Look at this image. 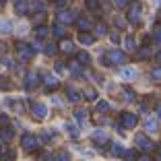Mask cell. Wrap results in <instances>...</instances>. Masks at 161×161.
Masks as SVG:
<instances>
[{
    "mask_svg": "<svg viewBox=\"0 0 161 161\" xmlns=\"http://www.w3.org/2000/svg\"><path fill=\"white\" fill-rule=\"evenodd\" d=\"M124 62H128V58L120 50H109L108 54L101 56V64H105V66H109V64H124Z\"/></svg>",
    "mask_w": 161,
    "mask_h": 161,
    "instance_id": "6da1fadb",
    "label": "cell"
},
{
    "mask_svg": "<svg viewBox=\"0 0 161 161\" xmlns=\"http://www.w3.org/2000/svg\"><path fill=\"white\" fill-rule=\"evenodd\" d=\"M126 17H128V23H132V25L141 23V19H142V6H141V2H132L130 8H128Z\"/></svg>",
    "mask_w": 161,
    "mask_h": 161,
    "instance_id": "7a4b0ae2",
    "label": "cell"
},
{
    "mask_svg": "<svg viewBox=\"0 0 161 161\" xmlns=\"http://www.w3.org/2000/svg\"><path fill=\"white\" fill-rule=\"evenodd\" d=\"M33 47L27 46V43H17V56H19L21 62H29L31 58H33Z\"/></svg>",
    "mask_w": 161,
    "mask_h": 161,
    "instance_id": "3957f363",
    "label": "cell"
},
{
    "mask_svg": "<svg viewBox=\"0 0 161 161\" xmlns=\"http://www.w3.org/2000/svg\"><path fill=\"white\" fill-rule=\"evenodd\" d=\"M21 145H23L25 151H35V149L39 147V138L35 136V134H23V138H21Z\"/></svg>",
    "mask_w": 161,
    "mask_h": 161,
    "instance_id": "277c9868",
    "label": "cell"
},
{
    "mask_svg": "<svg viewBox=\"0 0 161 161\" xmlns=\"http://www.w3.org/2000/svg\"><path fill=\"white\" fill-rule=\"evenodd\" d=\"M134 142H136L138 149H142V151H153V149H157V145L151 138H147L145 134H136V136H134Z\"/></svg>",
    "mask_w": 161,
    "mask_h": 161,
    "instance_id": "5b68a950",
    "label": "cell"
},
{
    "mask_svg": "<svg viewBox=\"0 0 161 161\" xmlns=\"http://www.w3.org/2000/svg\"><path fill=\"white\" fill-rule=\"evenodd\" d=\"M76 10H60L58 13V23L66 25V23H72V21H76Z\"/></svg>",
    "mask_w": 161,
    "mask_h": 161,
    "instance_id": "8992f818",
    "label": "cell"
},
{
    "mask_svg": "<svg viewBox=\"0 0 161 161\" xmlns=\"http://www.w3.org/2000/svg\"><path fill=\"white\" fill-rule=\"evenodd\" d=\"M91 141H93L97 147H105V145H108V132L99 128V130H95V132L91 134Z\"/></svg>",
    "mask_w": 161,
    "mask_h": 161,
    "instance_id": "52a82bcc",
    "label": "cell"
},
{
    "mask_svg": "<svg viewBox=\"0 0 161 161\" xmlns=\"http://www.w3.org/2000/svg\"><path fill=\"white\" fill-rule=\"evenodd\" d=\"M31 114L35 120H46L47 118V108L43 103H33L31 105Z\"/></svg>",
    "mask_w": 161,
    "mask_h": 161,
    "instance_id": "ba28073f",
    "label": "cell"
},
{
    "mask_svg": "<svg viewBox=\"0 0 161 161\" xmlns=\"http://www.w3.org/2000/svg\"><path fill=\"white\" fill-rule=\"evenodd\" d=\"M120 120H122V126L124 128H134V126H136V116L130 114V112H124Z\"/></svg>",
    "mask_w": 161,
    "mask_h": 161,
    "instance_id": "9c48e42d",
    "label": "cell"
},
{
    "mask_svg": "<svg viewBox=\"0 0 161 161\" xmlns=\"http://www.w3.org/2000/svg\"><path fill=\"white\" fill-rule=\"evenodd\" d=\"M136 68H132V66H124L122 70H120V76H122L124 80H132V79H136Z\"/></svg>",
    "mask_w": 161,
    "mask_h": 161,
    "instance_id": "30bf717a",
    "label": "cell"
},
{
    "mask_svg": "<svg viewBox=\"0 0 161 161\" xmlns=\"http://www.w3.org/2000/svg\"><path fill=\"white\" fill-rule=\"evenodd\" d=\"M76 25H79V29H80V31H89L93 23H91V19H89V17L80 14V17H76Z\"/></svg>",
    "mask_w": 161,
    "mask_h": 161,
    "instance_id": "8fae6325",
    "label": "cell"
},
{
    "mask_svg": "<svg viewBox=\"0 0 161 161\" xmlns=\"http://www.w3.org/2000/svg\"><path fill=\"white\" fill-rule=\"evenodd\" d=\"M79 42L83 43V46H91V43L95 42V37L89 33V31H80V33H79Z\"/></svg>",
    "mask_w": 161,
    "mask_h": 161,
    "instance_id": "7c38bea8",
    "label": "cell"
},
{
    "mask_svg": "<svg viewBox=\"0 0 161 161\" xmlns=\"http://www.w3.org/2000/svg\"><path fill=\"white\" fill-rule=\"evenodd\" d=\"M66 97H68L70 103H79V101H80V93L76 89H72V87H68V89H66Z\"/></svg>",
    "mask_w": 161,
    "mask_h": 161,
    "instance_id": "4fadbf2b",
    "label": "cell"
},
{
    "mask_svg": "<svg viewBox=\"0 0 161 161\" xmlns=\"http://www.w3.org/2000/svg\"><path fill=\"white\" fill-rule=\"evenodd\" d=\"M43 83H46L47 89H56V87L60 85V80H58L54 75H46V76H43Z\"/></svg>",
    "mask_w": 161,
    "mask_h": 161,
    "instance_id": "5bb4252c",
    "label": "cell"
},
{
    "mask_svg": "<svg viewBox=\"0 0 161 161\" xmlns=\"http://www.w3.org/2000/svg\"><path fill=\"white\" fill-rule=\"evenodd\" d=\"M37 83H39L37 75H35V72H29L27 80H25V87H27V89H33V87H37Z\"/></svg>",
    "mask_w": 161,
    "mask_h": 161,
    "instance_id": "9a60e30c",
    "label": "cell"
},
{
    "mask_svg": "<svg viewBox=\"0 0 161 161\" xmlns=\"http://www.w3.org/2000/svg\"><path fill=\"white\" fill-rule=\"evenodd\" d=\"M145 128H147L149 132H157V130H159V124H157V118H147V122H145Z\"/></svg>",
    "mask_w": 161,
    "mask_h": 161,
    "instance_id": "2e32d148",
    "label": "cell"
},
{
    "mask_svg": "<svg viewBox=\"0 0 161 161\" xmlns=\"http://www.w3.org/2000/svg\"><path fill=\"white\" fill-rule=\"evenodd\" d=\"M58 50H62V52L70 54V52H75V43H72L70 39H64V42L60 43V47H58Z\"/></svg>",
    "mask_w": 161,
    "mask_h": 161,
    "instance_id": "e0dca14e",
    "label": "cell"
},
{
    "mask_svg": "<svg viewBox=\"0 0 161 161\" xmlns=\"http://www.w3.org/2000/svg\"><path fill=\"white\" fill-rule=\"evenodd\" d=\"M124 47H126L128 52L136 50V42H134V37H132V35H126V37H124Z\"/></svg>",
    "mask_w": 161,
    "mask_h": 161,
    "instance_id": "ac0fdd59",
    "label": "cell"
},
{
    "mask_svg": "<svg viewBox=\"0 0 161 161\" xmlns=\"http://www.w3.org/2000/svg\"><path fill=\"white\" fill-rule=\"evenodd\" d=\"M52 33L56 35V37H64V35H66V29H64V25H62V23H56L52 27Z\"/></svg>",
    "mask_w": 161,
    "mask_h": 161,
    "instance_id": "d6986e66",
    "label": "cell"
},
{
    "mask_svg": "<svg viewBox=\"0 0 161 161\" xmlns=\"http://www.w3.org/2000/svg\"><path fill=\"white\" fill-rule=\"evenodd\" d=\"M76 60L80 62V64H83V66H87V64H91V56L87 52H79L76 54Z\"/></svg>",
    "mask_w": 161,
    "mask_h": 161,
    "instance_id": "ffe728a7",
    "label": "cell"
},
{
    "mask_svg": "<svg viewBox=\"0 0 161 161\" xmlns=\"http://www.w3.org/2000/svg\"><path fill=\"white\" fill-rule=\"evenodd\" d=\"M13 136H14L13 128H2V130H0V138H2V141H10Z\"/></svg>",
    "mask_w": 161,
    "mask_h": 161,
    "instance_id": "44dd1931",
    "label": "cell"
},
{
    "mask_svg": "<svg viewBox=\"0 0 161 161\" xmlns=\"http://www.w3.org/2000/svg\"><path fill=\"white\" fill-rule=\"evenodd\" d=\"M75 116H76V120H79L80 126H87V112H85V109H79V112H75Z\"/></svg>",
    "mask_w": 161,
    "mask_h": 161,
    "instance_id": "7402d4cb",
    "label": "cell"
},
{
    "mask_svg": "<svg viewBox=\"0 0 161 161\" xmlns=\"http://www.w3.org/2000/svg\"><path fill=\"white\" fill-rule=\"evenodd\" d=\"M14 8H17V13H19V14H25V13H27V2H25V0H17Z\"/></svg>",
    "mask_w": 161,
    "mask_h": 161,
    "instance_id": "603a6c76",
    "label": "cell"
},
{
    "mask_svg": "<svg viewBox=\"0 0 161 161\" xmlns=\"http://www.w3.org/2000/svg\"><path fill=\"white\" fill-rule=\"evenodd\" d=\"M43 52H46L47 56H54V54L58 52V46H56V43H46V47H43Z\"/></svg>",
    "mask_w": 161,
    "mask_h": 161,
    "instance_id": "cb8c5ba5",
    "label": "cell"
},
{
    "mask_svg": "<svg viewBox=\"0 0 161 161\" xmlns=\"http://www.w3.org/2000/svg\"><path fill=\"white\" fill-rule=\"evenodd\" d=\"M136 56L141 58V60H147V58L151 56V47H147V46H145L142 50H138V52H136Z\"/></svg>",
    "mask_w": 161,
    "mask_h": 161,
    "instance_id": "d4e9b609",
    "label": "cell"
},
{
    "mask_svg": "<svg viewBox=\"0 0 161 161\" xmlns=\"http://www.w3.org/2000/svg\"><path fill=\"white\" fill-rule=\"evenodd\" d=\"M105 33H108V29H105V25H103V23H97V25H95V35L103 37Z\"/></svg>",
    "mask_w": 161,
    "mask_h": 161,
    "instance_id": "484cf974",
    "label": "cell"
},
{
    "mask_svg": "<svg viewBox=\"0 0 161 161\" xmlns=\"http://www.w3.org/2000/svg\"><path fill=\"white\" fill-rule=\"evenodd\" d=\"M46 35H47V27H43V25H42V27L35 29V37H37V39H43Z\"/></svg>",
    "mask_w": 161,
    "mask_h": 161,
    "instance_id": "4316f807",
    "label": "cell"
},
{
    "mask_svg": "<svg viewBox=\"0 0 161 161\" xmlns=\"http://www.w3.org/2000/svg\"><path fill=\"white\" fill-rule=\"evenodd\" d=\"M64 128H66V132L70 134V136H79V128H76L75 124H66Z\"/></svg>",
    "mask_w": 161,
    "mask_h": 161,
    "instance_id": "83f0119b",
    "label": "cell"
},
{
    "mask_svg": "<svg viewBox=\"0 0 161 161\" xmlns=\"http://www.w3.org/2000/svg\"><path fill=\"white\" fill-rule=\"evenodd\" d=\"M112 153H114V155H124V147L120 142H114V145H112Z\"/></svg>",
    "mask_w": 161,
    "mask_h": 161,
    "instance_id": "f1b7e54d",
    "label": "cell"
},
{
    "mask_svg": "<svg viewBox=\"0 0 161 161\" xmlns=\"http://www.w3.org/2000/svg\"><path fill=\"white\" fill-rule=\"evenodd\" d=\"M85 4L91 10H99V0H85Z\"/></svg>",
    "mask_w": 161,
    "mask_h": 161,
    "instance_id": "f546056e",
    "label": "cell"
},
{
    "mask_svg": "<svg viewBox=\"0 0 161 161\" xmlns=\"http://www.w3.org/2000/svg\"><path fill=\"white\" fill-rule=\"evenodd\" d=\"M151 76H153V80H159L161 83V66H155L151 70Z\"/></svg>",
    "mask_w": 161,
    "mask_h": 161,
    "instance_id": "4dcf8cb0",
    "label": "cell"
},
{
    "mask_svg": "<svg viewBox=\"0 0 161 161\" xmlns=\"http://www.w3.org/2000/svg\"><path fill=\"white\" fill-rule=\"evenodd\" d=\"M85 97L89 101H95V99H97V91H95V89H87L85 91Z\"/></svg>",
    "mask_w": 161,
    "mask_h": 161,
    "instance_id": "1f68e13d",
    "label": "cell"
},
{
    "mask_svg": "<svg viewBox=\"0 0 161 161\" xmlns=\"http://www.w3.org/2000/svg\"><path fill=\"white\" fill-rule=\"evenodd\" d=\"M10 27H13V25H10L8 21H2V23H0V33H10Z\"/></svg>",
    "mask_w": 161,
    "mask_h": 161,
    "instance_id": "d6a6232c",
    "label": "cell"
},
{
    "mask_svg": "<svg viewBox=\"0 0 161 161\" xmlns=\"http://www.w3.org/2000/svg\"><path fill=\"white\" fill-rule=\"evenodd\" d=\"M108 109H109L108 101H99V103H97V112H108Z\"/></svg>",
    "mask_w": 161,
    "mask_h": 161,
    "instance_id": "836d02e7",
    "label": "cell"
},
{
    "mask_svg": "<svg viewBox=\"0 0 161 161\" xmlns=\"http://www.w3.org/2000/svg\"><path fill=\"white\" fill-rule=\"evenodd\" d=\"M124 95H126V101H134V91L132 89H126Z\"/></svg>",
    "mask_w": 161,
    "mask_h": 161,
    "instance_id": "e575fe53",
    "label": "cell"
},
{
    "mask_svg": "<svg viewBox=\"0 0 161 161\" xmlns=\"http://www.w3.org/2000/svg\"><path fill=\"white\" fill-rule=\"evenodd\" d=\"M114 23H116V27H120V29L124 27V19H122V17H116V19H114Z\"/></svg>",
    "mask_w": 161,
    "mask_h": 161,
    "instance_id": "d590c367",
    "label": "cell"
},
{
    "mask_svg": "<svg viewBox=\"0 0 161 161\" xmlns=\"http://www.w3.org/2000/svg\"><path fill=\"white\" fill-rule=\"evenodd\" d=\"M122 157H128V159H134L136 157V151H124V155Z\"/></svg>",
    "mask_w": 161,
    "mask_h": 161,
    "instance_id": "8d00e7d4",
    "label": "cell"
},
{
    "mask_svg": "<svg viewBox=\"0 0 161 161\" xmlns=\"http://www.w3.org/2000/svg\"><path fill=\"white\" fill-rule=\"evenodd\" d=\"M128 2H130V0H114V4H116V6H120V8H122V6H126Z\"/></svg>",
    "mask_w": 161,
    "mask_h": 161,
    "instance_id": "74e56055",
    "label": "cell"
},
{
    "mask_svg": "<svg viewBox=\"0 0 161 161\" xmlns=\"http://www.w3.org/2000/svg\"><path fill=\"white\" fill-rule=\"evenodd\" d=\"M54 2H56V6H58V8H62L64 4H68V0H54Z\"/></svg>",
    "mask_w": 161,
    "mask_h": 161,
    "instance_id": "f35d334b",
    "label": "cell"
},
{
    "mask_svg": "<svg viewBox=\"0 0 161 161\" xmlns=\"http://www.w3.org/2000/svg\"><path fill=\"white\" fill-rule=\"evenodd\" d=\"M56 72H64V64L62 62H56Z\"/></svg>",
    "mask_w": 161,
    "mask_h": 161,
    "instance_id": "ab89813d",
    "label": "cell"
},
{
    "mask_svg": "<svg viewBox=\"0 0 161 161\" xmlns=\"http://www.w3.org/2000/svg\"><path fill=\"white\" fill-rule=\"evenodd\" d=\"M155 112H157V120H161V103H157V108H155Z\"/></svg>",
    "mask_w": 161,
    "mask_h": 161,
    "instance_id": "60d3db41",
    "label": "cell"
},
{
    "mask_svg": "<svg viewBox=\"0 0 161 161\" xmlns=\"http://www.w3.org/2000/svg\"><path fill=\"white\" fill-rule=\"evenodd\" d=\"M109 39H112V42H120V37H118L116 33H112V35H109Z\"/></svg>",
    "mask_w": 161,
    "mask_h": 161,
    "instance_id": "b9f144b4",
    "label": "cell"
},
{
    "mask_svg": "<svg viewBox=\"0 0 161 161\" xmlns=\"http://www.w3.org/2000/svg\"><path fill=\"white\" fill-rule=\"evenodd\" d=\"M155 60H157V62H159V64H161V52H159V54H157V56H155Z\"/></svg>",
    "mask_w": 161,
    "mask_h": 161,
    "instance_id": "7bdbcfd3",
    "label": "cell"
},
{
    "mask_svg": "<svg viewBox=\"0 0 161 161\" xmlns=\"http://www.w3.org/2000/svg\"><path fill=\"white\" fill-rule=\"evenodd\" d=\"M2 151H4V147H2V145H0V155H2Z\"/></svg>",
    "mask_w": 161,
    "mask_h": 161,
    "instance_id": "ee69618b",
    "label": "cell"
},
{
    "mask_svg": "<svg viewBox=\"0 0 161 161\" xmlns=\"http://www.w3.org/2000/svg\"><path fill=\"white\" fill-rule=\"evenodd\" d=\"M4 2H6V0H0V6H4Z\"/></svg>",
    "mask_w": 161,
    "mask_h": 161,
    "instance_id": "f6af8a7d",
    "label": "cell"
},
{
    "mask_svg": "<svg viewBox=\"0 0 161 161\" xmlns=\"http://www.w3.org/2000/svg\"><path fill=\"white\" fill-rule=\"evenodd\" d=\"M159 157H161V151H159Z\"/></svg>",
    "mask_w": 161,
    "mask_h": 161,
    "instance_id": "bcb514c9",
    "label": "cell"
}]
</instances>
